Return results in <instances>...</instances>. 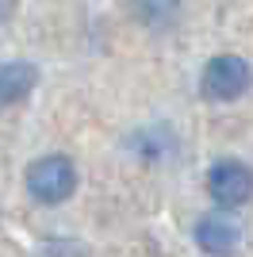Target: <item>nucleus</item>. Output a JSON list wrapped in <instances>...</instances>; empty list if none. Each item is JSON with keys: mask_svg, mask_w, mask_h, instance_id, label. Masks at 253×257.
<instances>
[{"mask_svg": "<svg viewBox=\"0 0 253 257\" xmlns=\"http://www.w3.org/2000/svg\"><path fill=\"white\" fill-rule=\"evenodd\" d=\"M77 181L81 177H77V165L69 154H42L27 165V192L42 207L65 204L77 192Z\"/></svg>", "mask_w": 253, "mask_h": 257, "instance_id": "obj_1", "label": "nucleus"}, {"mask_svg": "<svg viewBox=\"0 0 253 257\" xmlns=\"http://www.w3.org/2000/svg\"><path fill=\"white\" fill-rule=\"evenodd\" d=\"M253 88V65L238 54H215L200 73V96L211 104H230Z\"/></svg>", "mask_w": 253, "mask_h": 257, "instance_id": "obj_2", "label": "nucleus"}, {"mask_svg": "<svg viewBox=\"0 0 253 257\" xmlns=\"http://www.w3.org/2000/svg\"><path fill=\"white\" fill-rule=\"evenodd\" d=\"M207 196L222 211H238L253 200V169L238 158H219L207 169Z\"/></svg>", "mask_w": 253, "mask_h": 257, "instance_id": "obj_3", "label": "nucleus"}, {"mask_svg": "<svg viewBox=\"0 0 253 257\" xmlns=\"http://www.w3.org/2000/svg\"><path fill=\"white\" fill-rule=\"evenodd\" d=\"M238 242H242V230L226 215H203L196 223V246L207 257H230L238 249Z\"/></svg>", "mask_w": 253, "mask_h": 257, "instance_id": "obj_4", "label": "nucleus"}, {"mask_svg": "<svg viewBox=\"0 0 253 257\" xmlns=\"http://www.w3.org/2000/svg\"><path fill=\"white\" fill-rule=\"evenodd\" d=\"M39 85V65L31 62H0V111L27 100Z\"/></svg>", "mask_w": 253, "mask_h": 257, "instance_id": "obj_5", "label": "nucleus"}, {"mask_svg": "<svg viewBox=\"0 0 253 257\" xmlns=\"http://www.w3.org/2000/svg\"><path fill=\"white\" fill-rule=\"evenodd\" d=\"M131 146H135V154H138V158H146V161H161L169 150H173V135H169L165 127L138 131L135 139H131Z\"/></svg>", "mask_w": 253, "mask_h": 257, "instance_id": "obj_6", "label": "nucleus"}, {"mask_svg": "<svg viewBox=\"0 0 253 257\" xmlns=\"http://www.w3.org/2000/svg\"><path fill=\"white\" fill-rule=\"evenodd\" d=\"M0 8H4V0H0Z\"/></svg>", "mask_w": 253, "mask_h": 257, "instance_id": "obj_7", "label": "nucleus"}]
</instances>
